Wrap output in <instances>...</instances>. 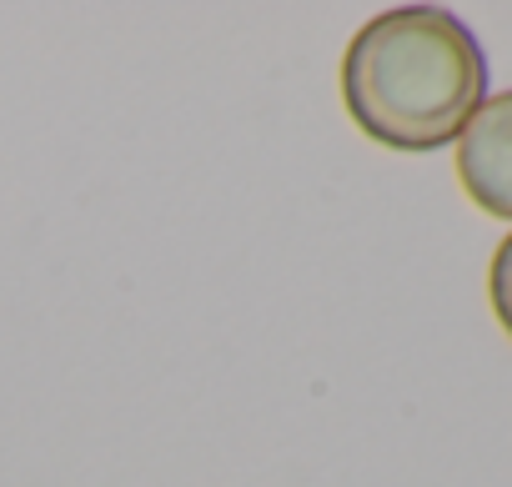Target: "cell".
Instances as JSON below:
<instances>
[{
    "label": "cell",
    "instance_id": "cell-2",
    "mask_svg": "<svg viewBox=\"0 0 512 487\" xmlns=\"http://www.w3.org/2000/svg\"><path fill=\"white\" fill-rule=\"evenodd\" d=\"M457 181L477 211L512 221V91L487 96L457 136Z\"/></svg>",
    "mask_w": 512,
    "mask_h": 487
},
{
    "label": "cell",
    "instance_id": "cell-1",
    "mask_svg": "<svg viewBox=\"0 0 512 487\" xmlns=\"http://www.w3.org/2000/svg\"><path fill=\"white\" fill-rule=\"evenodd\" d=\"M487 101V56L467 21L437 6L372 16L342 56V106L352 126L387 151L457 146Z\"/></svg>",
    "mask_w": 512,
    "mask_h": 487
},
{
    "label": "cell",
    "instance_id": "cell-3",
    "mask_svg": "<svg viewBox=\"0 0 512 487\" xmlns=\"http://www.w3.org/2000/svg\"><path fill=\"white\" fill-rule=\"evenodd\" d=\"M487 302H492L497 327L512 337V231L497 241V252H492V267H487Z\"/></svg>",
    "mask_w": 512,
    "mask_h": 487
}]
</instances>
